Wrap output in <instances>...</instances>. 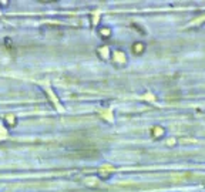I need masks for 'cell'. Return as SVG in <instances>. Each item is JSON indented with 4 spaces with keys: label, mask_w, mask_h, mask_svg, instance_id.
Returning <instances> with one entry per match:
<instances>
[{
    "label": "cell",
    "mask_w": 205,
    "mask_h": 192,
    "mask_svg": "<svg viewBox=\"0 0 205 192\" xmlns=\"http://www.w3.org/2000/svg\"><path fill=\"white\" fill-rule=\"evenodd\" d=\"M165 134V130L163 127H153V130H151V135H153V138H161V137H164Z\"/></svg>",
    "instance_id": "6da1fadb"
},
{
    "label": "cell",
    "mask_w": 205,
    "mask_h": 192,
    "mask_svg": "<svg viewBox=\"0 0 205 192\" xmlns=\"http://www.w3.org/2000/svg\"><path fill=\"white\" fill-rule=\"evenodd\" d=\"M144 50H145V44H142V43H134L132 44V51L135 54H142Z\"/></svg>",
    "instance_id": "7a4b0ae2"
},
{
    "label": "cell",
    "mask_w": 205,
    "mask_h": 192,
    "mask_svg": "<svg viewBox=\"0 0 205 192\" xmlns=\"http://www.w3.org/2000/svg\"><path fill=\"white\" fill-rule=\"evenodd\" d=\"M4 121H6V124L9 125V127H14L16 125V117L14 115H11V114H9V115H6V118H4Z\"/></svg>",
    "instance_id": "3957f363"
},
{
    "label": "cell",
    "mask_w": 205,
    "mask_h": 192,
    "mask_svg": "<svg viewBox=\"0 0 205 192\" xmlns=\"http://www.w3.org/2000/svg\"><path fill=\"white\" fill-rule=\"evenodd\" d=\"M98 33H100L101 36H104V38H108L110 36H111V30H110V29H107V27L100 29V30H98Z\"/></svg>",
    "instance_id": "277c9868"
},
{
    "label": "cell",
    "mask_w": 205,
    "mask_h": 192,
    "mask_svg": "<svg viewBox=\"0 0 205 192\" xmlns=\"http://www.w3.org/2000/svg\"><path fill=\"white\" fill-rule=\"evenodd\" d=\"M175 142H177V141H175L174 138H171L169 141H167V145H169V147H171V145H175Z\"/></svg>",
    "instance_id": "5b68a950"
}]
</instances>
